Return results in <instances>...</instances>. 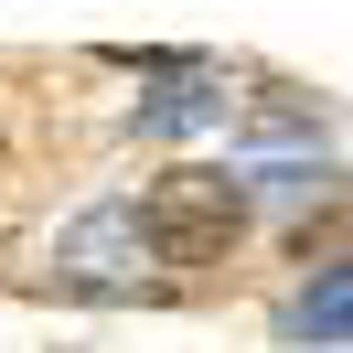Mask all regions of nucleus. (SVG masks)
Here are the masks:
<instances>
[{"label": "nucleus", "mask_w": 353, "mask_h": 353, "mask_svg": "<svg viewBox=\"0 0 353 353\" xmlns=\"http://www.w3.org/2000/svg\"><path fill=\"white\" fill-rule=\"evenodd\" d=\"M150 268H161V257H150V236H139V203H97V214H75L65 236H54L43 279L75 289V300H139Z\"/></svg>", "instance_id": "f03ea898"}, {"label": "nucleus", "mask_w": 353, "mask_h": 353, "mask_svg": "<svg viewBox=\"0 0 353 353\" xmlns=\"http://www.w3.org/2000/svg\"><path fill=\"white\" fill-rule=\"evenodd\" d=\"M225 108H236L225 75H214V65H182V75H161V97L129 108V129H139V139H193V129H225Z\"/></svg>", "instance_id": "7ed1b4c3"}, {"label": "nucleus", "mask_w": 353, "mask_h": 353, "mask_svg": "<svg viewBox=\"0 0 353 353\" xmlns=\"http://www.w3.org/2000/svg\"><path fill=\"white\" fill-rule=\"evenodd\" d=\"M246 139H321V108H300L289 86H268L257 108H246Z\"/></svg>", "instance_id": "39448f33"}, {"label": "nucleus", "mask_w": 353, "mask_h": 353, "mask_svg": "<svg viewBox=\"0 0 353 353\" xmlns=\"http://www.w3.org/2000/svg\"><path fill=\"white\" fill-rule=\"evenodd\" d=\"M246 172H203V161H182V172H161L150 193H139V236H150L161 268H214L225 246L246 236Z\"/></svg>", "instance_id": "f257e3e1"}, {"label": "nucleus", "mask_w": 353, "mask_h": 353, "mask_svg": "<svg viewBox=\"0 0 353 353\" xmlns=\"http://www.w3.org/2000/svg\"><path fill=\"white\" fill-rule=\"evenodd\" d=\"M289 332H300V343H353V257L310 268V289L289 300Z\"/></svg>", "instance_id": "20e7f679"}]
</instances>
